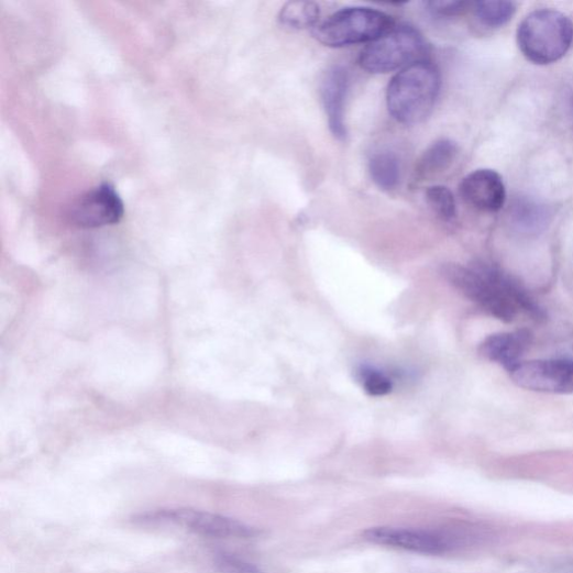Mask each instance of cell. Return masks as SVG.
I'll return each mask as SVG.
<instances>
[{
    "label": "cell",
    "mask_w": 573,
    "mask_h": 573,
    "mask_svg": "<svg viewBox=\"0 0 573 573\" xmlns=\"http://www.w3.org/2000/svg\"><path fill=\"white\" fill-rule=\"evenodd\" d=\"M440 74L433 63L421 59L403 69L387 89L389 113L404 124H417L432 112L440 92Z\"/></svg>",
    "instance_id": "1"
},
{
    "label": "cell",
    "mask_w": 573,
    "mask_h": 573,
    "mask_svg": "<svg viewBox=\"0 0 573 573\" xmlns=\"http://www.w3.org/2000/svg\"><path fill=\"white\" fill-rule=\"evenodd\" d=\"M572 42L573 23L555 10L536 11L519 25V47L535 65H551L561 59Z\"/></svg>",
    "instance_id": "2"
},
{
    "label": "cell",
    "mask_w": 573,
    "mask_h": 573,
    "mask_svg": "<svg viewBox=\"0 0 573 573\" xmlns=\"http://www.w3.org/2000/svg\"><path fill=\"white\" fill-rule=\"evenodd\" d=\"M395 26L384 12L368 8H348L330 16L313 30L317 41L329 47L373 42Z\"/></svg>",
    "instance_id": "3"
},
{
    "label": "cell",
    "mask_w": 573,
    "mask_h": 573,
    "mask_svg": "<svg viewBox=\"0 0 573 573\" xmlns=\"http://www.w3.org/2000/svg\"><path fill=\"white\" fill-rule=\"evenodd\" d=\"M427 44L418 30L394 26L371 42L360 55V66L370 74H389L421 60Z\"/></svg>",
    "instance_id": "4"
},
{
    "label": "cell",
    "mask_w": 573,
    "mask_h": 573,
    "mask_svg": "<svg viewBox=\"0 0 573 573\" xmlns=\"http://www.w3.org/2000/svg\"><path fill=\"white\" fill-rule=\"evenodd\" d=\"M483 536L474 530L438 531L428 529L378 527L364 531L363 538L374 544L411 552L440 555L463 548Z\"/></svg>",
    "instance_id": "5"
},
{
    "label": "cell",
    "mask_w": 573,
    "mask_h": 573,
    "mask_svg": "<svg viewBox=\"0 0 573 573\" xmlns=\"http://www.w3.org/2000/svg\"><path fill=\"white\" fill-rule=\"evenodd\" d=\"M442 275L465 297L504 323H513L520 312L500 288L478 267L448 265Z\"/></svg>",
    "instance_id": "6"
},
{
    "label": "cell",
    "mask_w": 573,
    "mask_h": 573,
    "mask_svg": "<svg viewBox=\"0 0 573 573\" xmlns=\"http://www.w3.org/2000/svg\"><path fill=\"white\" fill-rule=\"evenodd\" d=\"M515 384L526 390L551 395L573 394V360L521 362L509 372Z\"/></svg>",
    "instance_id": "7"
},
{
    "label": "cell",
    "mask_w": 573,
    "mask_h": 573,
    "mask_svg": "<svg viewBox=\"0 0 573 573\" xmlns=\"http://www.w3.org/2000/svg\"><path fill=\"white\" fill-rule=\"evenodd\" d=\"M147 520L172 524L211 538H250L256 535L253 528L240 521L192 508L163 509L151 515Z\"/></svg>",
    "instance_id": "8"
},
{
    "label": "cell",
    "mask_w": 573,
    "mask_h": 573,
    "mask_svg": "<svg viewBox=\"0 0 573 573\" xmlns=\"http://www.w3.org/2000/svg\"><path fill=\"white\" fill-rule=\"evenodd\" d=\"M123 216V202L114 187L108 183L89 190L69 210L70 221L82 229L113 225Z\"/></svg>",
    "instance_id": "9"
},
{
    "label": "cell",
    "mask_w": 573,
    "mask_h": 573,
    "mask_svg": "<svg viewBox=\"0 0 573 573\" xmlns=\"http://www.w3.org/2000/svg\"><path fill=\"white\" fill-rule=\"evenodd\" d=\"M463 199L483 212H497L505 205L506 189L498 173L477 169L469 174L461 184Z\"/></svg>",
    "instance_id": "10"
},
{
    "label": "cell",
    "mask_w": 573,
    "mask_h": 573,
    "mask_svg": "<svg viewBox=\"0 0 573 573\" xmlns=\"http://www.w3.org/2000/svg\"><path fill=\"white\" fill-rule=\"evenodd\" d=\"M349 75L342 67H334L326 75L321 95L330 131L333 136L344 141L348 136L345 123V102L349 92Z\"/></svg>",
    "instance_id": "11"
},
{
    "label": "cell",
    "mask_w": 573,
    "mask_h": 573,
    "mask_svg": "<svg viewBox=\"0 0 573 573\" xmlns=\"http://www.w3.org/2000/svg\"><path fill=\"white\" fill-rule=\"evenodd\" d=\"M532 343L528 330L497 333L488 337L480 345V354L503 366L508 373L521 363V357Z\"/></svg>",
    "instance_id": "12"
},
{
    "label": "cell",
    "mask_w": 573,
    "mask_h": 573,
    "mask_svg": "<svg viewBox=\"0 0 573 573\" xmlns=\"http://www.w3.org/2000/svg\"><path fill=\"white\" fill-rule=\"evenodd\" d=\"M477 265L500 288L504 295L516 305L519 311L526 312L538 322L546 321L547 315L544 310L517 278L494 265L483 263Z\"/></svg>",
    "instance_id": "13"
},
{
    "label": "cell",
    "mask_w": 573,
    "mask_h": 573,
    "mask_svg": "<svg viewBox=\"0 0 573 573\" xmlns=\"http://www.w3.org/2000/svg\"><path fill=\"white\" fill-rule=\"evenodd\" d=\"M459 153L458 145L450 140H440L432 144L422 155L417 166L419 176L427 177L448 169Z\"/></svg>",
    "instance_id": "14"
},
{
    "label": "cell",
    "mask_w": 573,
    "mask_h": 573,
    "mask_svg": "<svg viewBox=\"0 0 573 573\" xmlns=\"http://www.w3.org/2000/svg\"><path fill=\"white\" fill-rule=\"evenodd\" d=\"M549 211L530 199H519L511 209L515 225L525 233H539L549 223Z\"/></svg>",
    "instance_id": "15"
},
{
    "label": "cell",
    "mask_w": 573,
    "mask_h": 573,
    "mask_svg": "<svg viewBox=\"0 0 573 573\" xmlns=\"http://www.w3.org/2000/svg\"><path fill=\"white\" fill-rule=\"evenodd\" d=\"M372 180L384 190L395 189L400 181V163L392 152H377L368 162Z\"/></svg>",
    "instance_id": "16"
},
{
    "label": "cell",
    "mask_w": 573,
    "mask_h": 573,
    "mask_svg": "<svg viewBox=\"0 0 573 573\" xmlns=\"http://www.w3.org/2000/svg\"><path fill=\"white\" fill-rule=\"evenodd\" d=\"M472 9L478 22L488 29L504 26L517 12V5L506 0H484L472 4Z\"/></svg>",
    "instance_id": "17"
},
{
    "label": "cell",
    "mask_w": 573,
    "mask_h": 573,
    "mask_svg": "<svg viewBox=\"0 0 573 573\" xmlns=\"http://www.w3.org/2000/svg\"><path fill=\"white\" fill-rule=\"evenodd\" d=\"M321 10L312 2H290L280 11L279 22L291 30H305L315 26L320 20Z\"/></svg>",
    "instance_id": "18"
},
{
    "label": "cell",
    "mask_w": 573,
    "mask_h": 573,
    "mask_svg": "<svg viewBox=\"0 0 573 573\" xmlns=\"http://www.w3.org/2000/svg\"><path fill=\"white\" fill-rule=\"evenodd\" d=\"M426 200L430 209L445 222L453 221L458 216L454 195L449 187L436 185L427 189Z\"/></svg>",
    "instance_id": "19"
},
{
    "label": "cell",
    "mask_w": 573,
    "mask_h": 573,
    "mask_svg": "<svg viewBox=\"0 0 573 573\" xmlns=\"http://www.w3.org/2000/svg\"><path fill=\"white\" fill-rule=\"evenodd\" d=\"M359 376L364 390L373 397H382L392 393V379L378 370L362 367Z\"/></svg>",
    "instance_id": "20"
},
{
    "label": "cell",
    "mask_w": 573,
    "mask_h": 573,
    "mask_svg": "<svg viewBox=\"0 0 573 573\" xmlns=\"http://www.w3.org/2000/svg\"><path fill=\"white\" fill-rule=\"evenodd\" d=\"M427 11L431 16L436 19H453L465 13L472 4L467 2H455V0H449V2H428L425 4Z\"/></svg>",
    "instance_id": "21"
},
{
    "label": "cell",
    "mask_w": 573,
    "mask_h": 573,
    "mask_svg": "<svg viewBox=\"0 0 573 573\" xmlns=\"http://www.w3.org/2000/svg\"><path fill=\"white\" fill-rule=\"evenodd\" d=\"M217 565L222 573H263L256 564L244 561L233 554H219Z\"/></svg>",
    "instance_id": "22"
}]
</instances>
